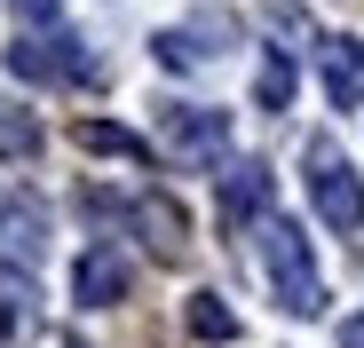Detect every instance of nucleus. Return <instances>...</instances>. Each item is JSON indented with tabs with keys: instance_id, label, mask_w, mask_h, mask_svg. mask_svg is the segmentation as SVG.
I'll return each instance as SVG.
<instances>
[{
	"instance_id": "ddd939ff",
	"label": "nucleus",
	"mask_w": 364,
	"mask_h": 348,
	"mask_svg": "<svg viewBox=\"0 0 364 348\" xmlns=\"http://www.w3.org/2000/svg\"><path fill=\"white\" fill-rule=\"evenodd\" d=\"M191 332L198 340H237V317L222 309V293H191Z\"/></svg>"
},
{
	"instance_id": "423d86ee",
	"label": "nucleus",
	"mask_w": 364,
	"mask_h": 348,
	"mask_svg": "<svg viewBox=\"0 0 364 348\" xmlns=\"http://www.w3.org/2000/svg\"><path fill=\"white\" fill-rule=\"evenodd\" d=\"M269 190H277V174H269L262 158L222 166V222H254V214L269 206Z\"/></svg>"
},
{
	"instance_id": "4468645a",
	"label": "nucleus",
	"mask_w": 364,
	"mask_h": 348,
	"mask_svg": "<svg viewBox=\"0 0 364 348\" xmlns=\"http://www.w3.org/2000/svg\"><path fill=\"white\" fill-rule=\"evenodd\" d=\"M151 48H159V64H174V72H191V64H206V55H214V48H198L191 32H159Z\"/></svg>"
},
{
	"instance_id": "39448f33",
	"label": "nucleus",
	"mask_w": 364,
	"mask_h": 348,
	"mask_svg": "<svg viewBox=\"0 0 364 348\" xmlns=\"http://www.w3.org/2000/svg\"><path fill=\"white\" fill-rule=\"evenodd\" d=\"M127 285H135V261H127V254H119V246H87L80 269H72V301H80V309H119Z\"/></svg>"
},
{
	"instance_id": "20e7f679",
	"label": "nucleus",
	"mask_w": 364,
	"mask_h": 348,
	"mask_svg": "<svg viewBox=\"0 0 364 348\" xmlns=\"http://www.w3.org/2000/svg\"><path fill=\"white\" fill-rule=\"evenodd\" d=\"M9 72L16 80H40V87H80V80H95V55L80 48V40H16L9 48Z\"/></svg>"
},
{
	"instance_id": "2eb2a0df",
	"label": "nucleus",
	"mask_w": 364,
	"mask_h": 348,
	"mask_svg": "<svg viewBox=\"0 0 364 348\" xmlns=\"http://www.w3.org/2000/svg\"><path fill=\"white\" fill-rule=\"evenodd\" d=\"M16 16H32V24H48V16H64V0H9Z\"/></svg>"
},
{
	"instance_id": "0eeeda50",
	"label": "nucleus",
	"mask_w": 364,
	"mask_h": 348,
	"mask_svg": "<svg viewBox=\"0 0 364 348\" xmlns=\"http://www.w3.org/2000/svg\"><path fill=\"white\" fill-rule=\"evenodd\" d=\"M135 229L151 238L159 261H182V254H191V214H182L174 198H135Z\"/></svg>"
},
{
	"instance_id": "7ed1b4c3",
	"label": "nucleus",
	"mask_w": 364,
	"mask_h": 348,
	"mask_svg": "<svg viewBox=\"0 0 364 348\" xmlns=\"http://www.w3.org/2000/svg\"><path fill=\"white\" fill-rule=\"evenodd\" d=\"M166 151L182 166H214L230 151V111H198V103H166V119H159Z\"/></svg>"
},
{
	"instance_id": "f257e3e1",
	"label": "nucleus",
	"mask_w": 364,
	"mask_h": 348,
	"mask_svg": "<svg viewBox=\"0 0 364 348\" xmlns=\"http://www.w3.org/2000/svg\"><path fill=\"white\" fill-rule=\"evenodd\" d=\"M262 269H269V293L285 317H317L325 309V277H317V254L301 238V222H262Z\"/></svg>"
},
{
	"instance_id": "f8f14e48",
	"label": "nucleus",
	"mask_w": 364,
	"mask_h": 348,
	"mask_svg": "<svg viewBox=\"0 0 364 348\" xmlns=\"http://www.w3.org/2000/svg\"><path fill=\"white\" fill-rule=\"evenodd\" d=\"M254 95H262V111H285L293 103V55H262V80H254Z\"/></svg>"
},
{
	"instance_id": "f03ea898",
	"label": "nucleus",
	"mask_w": 364,
	"mask_h": 348,
	"mask_svg": "<svg viewBox=\"0 0 364 348\" xmlns=\"http://www.w3.org/2000/svg\"><path fill=\"white\" fill-rule=\"evenodd\" d=\"M309 198L325 229H364V183L348 174V158L333 143H309Z\"/></svg>"
},
{
	"instance_id": "9b49d317",
	"label": "nucleus",
	"mask_w": 364,
	"mask_h": 348,
	"mask_svg": "<svg viewBox=\"0 0 364 348\" xmlns=\"http://www.w3.org/2000/svg\"><path fill=\"white\" fill-rule=\"evenodd\" d=\"M40 229H48L40 206H9V214H0V246H9L16 261H32V254H40Z\"/></svg>"
},
{
	"instance_id": "1a4fd4ad",
	"label": "nucleus",
	"mask_w": 364,
	"mask_h": 348,
	"mask_svg": "<svg viewBox=\"0 0 364 348\" xmlns=\"http://www.w3.org/2000/svg\"><path fill=\"white\" fill-rule=\"evenodd\" d=\"M72 143H80V151H95V158L151 166V143H143V135H127V127H111V119H80V127H72Z\"/></svg>"
},
{
	"instance_id": "6e6552de",
	"label": "nucleus",
	"mask_w": 364,
	"mask_h": 348,
	"mask_svg": "<svg viewBox=\"0 0 364 348\" xmlns=\"http://www.w3.org/2000/svg\"><path fill=\"white\" fill-rule=\"evenodd\" d=\"M325 95H333V111L364 103V48L356 40H325Z\"/></svg>"
},
{
	"instance_id": "dca6fc26",
	"label": "nucleus",
	"mask_w": 364,
	"mask_h": 348,
	"mask_svg": "<svg viewBox=\"0 0 364 348\" xmlns=\"http://www.w3.org/2000/svg\"><path fill=\"white\" fill-rule=\"evenodd\" d=\"M341 348H364V309H356V317L341 325Z\"/></svg>"
},
{
	"instance_id": "9d476101",
	"label": "nucleus",
	"mask_w": 364,
	"mask_h": 348,
	"mask_svg": "<svg viewBox=\"0 0 364 348\" xmlns=\"http://www.w3.org/2000/svg\"><path fill=\"white\" fill-rule=\"evenodd\" d=\"M40 151V119L24 103H0V158H32Z\"/></svg>"
}]
</instances>
